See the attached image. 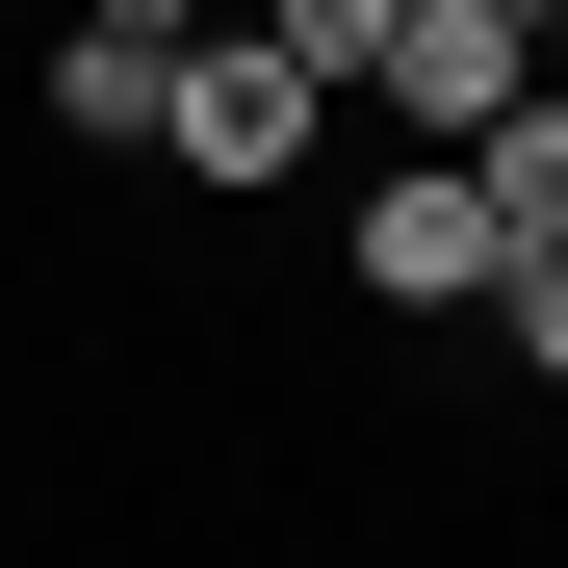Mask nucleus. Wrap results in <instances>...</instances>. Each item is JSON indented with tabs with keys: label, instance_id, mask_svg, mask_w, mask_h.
<instances>
[{
	"label": "nucleus",
	"instance_id": "nucleus-1",
	"mask_svg": "<svg viewBox=\"0 0 568 568\" xmlns=\"http://www.w3.org/2000/svg\"><path fill=\"white\" fill-rule=\"evenodd\" d=\"M311 130H336V104H311L258 27H181V78H155V130H130V155H155V181H207V207H284V181H311Z\"/></svg>",
	"mask_w": 568,
	"mask_h": 568
},
{
	"label": "nucleus",
	"instance_id": "nucleus-2",
	"mask_svg": "<svg viewBox=\"0 0 568 568\" xmlns=\"http://www.w3.org/2000/svg\"><path fill=\"white\" fill-rule=\"evenodd\" d=\"M491 258H517V233L465 207V155H388V181H336V284H362V311H465Z\"/></svg>",
	"mask_w": 568,
	"mask_h": 568
},
{
	"label": "nucleus",
	"instance_id": "nucleus-3",
	"mask_svg": "<svg viewBox=\"0 0 568 568\" xmlns=\"http://www.w3.org/2000/svg\"><path fill=\"white\" fill-rule=\"evenodd\" d=\"M181 27H207V0H78V27H52V130H78V155H130V130H155V78H181Z\"/></svg>",
	"mask_w": 568,
	"mask_h": 568
},
{
	"label": "nucleus",
	"instance_id": "nucleus-4",
	"mask_svg": "<svg viewBox=\"0 0 568 568\" xmlns=\"http://www.w3.org/2000/svg\"><path fill=\"white\" fill-rule=\"evenodd\" d=\"M207 27H284V0H207Z\"/></svg>",
	"mask_w": 568,
	"mask_h": 568
}]
</instances>
